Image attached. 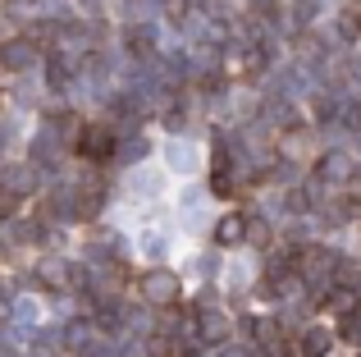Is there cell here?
I'll return each instance as SVG.
<instances>
[{
    "label": "cell",
    "instance_id": "cell-5",
    "mask_svg": "<svg viewBox=\"0 0 361 357\" xmlns=\"http://www.w3.org/2000/svg\"><path fill=\"white\" fill-rule=\"evenodd\" d=\"M18 211V197L9 193V188H0V220H5V215H14Z\"/></svg>",
    "mask_w": 361,
    "mask_h": 357
},
{
    "label": "cell",
    "instance_id": "cell-3",
    "mask_svg": "<svg viewBox=\"0 0 361 357\" xmlns=\"http://www.w3.org/2000/svg\"><path fill=\"white\" fill-rule=\"evenodd\" d=\"M302 349H298V357H325V349H329V334L325 330H311V334H302Z\"/></svg>",
    "mask_w": 361,
    "mask_h": 357
},
{
    "label": "cell",
    "instance_id": "cell-4",
    "mask_svg": "<svg viewBox=\"0 0 361 357\" xmlns=\"http://www.w3.org/2000/svg\"><path fill=\"white\" fill-rule=\"evenodd\" d=\"M238 238H243V220H238V215H229V220L220 224V243H224V248H233Z\"/></svg>",
    "mask_w": 361,
    "mask_h": 357
},
{
    "label": "cell",
    "instance_id": "cell-2",
    "mask_svg": "<svg viewBox=\"0 0 361 357\" xmlns=\"http://www.w3.org/2000/svg\"><path fill=\"white\" fill-rule=\"evenodd\" d=\"M106 152H110V138H106V128H87V133L78 138V156H87V161H101Z\"/></svg>",
    "mask_w": 361,
    "mask_h": 357
},
{
    "label": "cell",
    "instance_id": "cell-1",
    "mask_svg": "<svg viewBox=\"0 0 361 357\" xmlns=\"http://www.w3.org/2000/svg\"><path fill=\"white\" fill-rule=\"evenodd\" d=\"M142 284H147V294L156 298V303H174L178 298V279L169 275V270H156V275H147Z\"/></svg>",
    "mask_w": 361,
    "mask_h": 357
}]
</instances>
